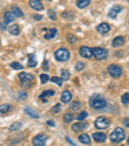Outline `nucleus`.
<instances>
[{"mask_svg": "<svg viewBox=\"0 0 129 146\" xmlns=\"http://www.w3.org/2000/svg\"><path fill=\"white\" fill-rule=\"evenodd\" d=\"M89 105H91V108L96 109V110H102L107 106V101L102 94H93L89 100Z\"/></svg>", "mask_w": 129, "mask_h": 146, "instance_id": "nucleus-1", "label": "nucleus"}, {"mask_svg": "<svg viewBox=\"0 0 129 146\" xmlns=\"http://www.w3.org/2000/svg\"><path fill=\"white\" fill-rule=\"evenodd\" d=\"M124 138H125V132H124V129L120 127L115 128L110 135V140L112 141V142H121Z\"/></svg>", "mask_w": 129, "mask_h": 146, "instance_id": "nucleus-2", "label": "nucleus"}, {"mask_svg": "<svg viewBox=\"0 0 129 146\" xmlns=\"http://www.w3.org/2000/svg\"><path fill=\"white\" fill-rule=\"evenodd\" d=\"M54 57H56V60L57 61L63 62V61H67L70 58V52L66 49V48H60V49L56 50Z\"/></svg>", "mask_w": 129, "mask_h": 146, "instance_id": "nucleus-3", "label": "nucleus"}, {"mask_svg": "<svg viewBox=\"0 0 129 146\" xmlns=\"http://www.w3.org/2000/svg\"><path fill=\"white\" fill-rule=\"evenodd\" d=\"M92 54H93L97 60H106L107 56H108V52H107L105 48L96 47V48H92Z\"/></svg>", "mask_w": 129, "mask_h": 146, "instance_id": "nucleus-4", "label": "nucleus"}, {"mask_svg": "<svg viewBox=\"0 0 129 146\" xmlns=\"http://www.w3.org/2000/svg\"><path fill=\"white\" fill-rule=\"evenodd\" d=\"M107 71H108V74H110L112 78H115V79L120 78L121 74H123L121 67L118 66V65H110V66H108V69H107Z\"/></svg>", "mask_w": 129, "mask_h": 146, "instance_id": "nucleus-5", "label": "nucleus"}, {"mask_svg": "<svg viewBox=\"0 0 129 146\" xmlns=\"http://www.w3.org/2000/svg\"><path fill=\"white\" fill-rule=\"evenodd\" d=\"M47 140H48V136L41 133V135H38L36 137H34L32 143H34V146H44Z\"/></svg>", "mask_w": 129, "mask_h": 146, "instance_id": "nucleus-6", "label": "nucleus"}, {"mask_svg": "<svg viewBox=\"0 0 129 146\" xmlns=\"http://www.w3.org/2000/svg\"><path fill=\"white\" fill-rule=\"evenodd\" d=\"M94 125H96L98 129H105V128H107L110 124H108V120H107L106 118H103V116H99V118L96 119V123H94Z\"/></svg>", "mask_w": 129, "mask_h": 146, "instance_id": "nucleus-7", "label": "nucleus"}, {"mask_svg": "<svg viewBox=\"0 0 129 146\" xmlns=\"http://www.w3.org/2000/svg\"><path fill=\"white\" fill-rule=\"evenodd\" d=\"M79 53H80V56L84 58H91L92 56H93L92 54V48H88V47H85V45H83V47L80 48Z\"/></svg>", "mask_w": 129, "mask_h": 146, "instance_id": "nucleus-8", "label": "nucleus"}, {"mask_svg": "<svg viewBox=\"0 0 129 146\" xmlns=\"http://www.w3.org/2000/svg\"><path fill=\"white\" fill-rule=\"evenodd\" d=\"M121 9H123V8H121L120 5H114L112 8L108 11V17H110V18H116V17H118V14L121 12Z\"/></svg>", "mask_w": 129, "mask_h": 146, "instance_id": "nucleus-9", "label": "nucleus"}, {"mask_svg": "<svg viewBox=\"0 0 129 146\" xmlns=\"http://www.w3.org/2000/svg\"><path fill=\"white\" fill-rule=\"evenodd\" d=\"M19 80L22 83H31L34 80V76L28 72H21L19 74Z\"/></svg>", "mask_w": 129, "mask_h": 146, "instance_id": "nucleus-10", "label": "nucleus"}, {"mask_svg": "<svg viewBox=\"0 0 129 146\" xmlns=\"http://www.w3.org/2000/svg\"><path fill=\"white\" fill-rule=\"evenodd\" d=\"M92 137H93V140L96 141V142H105V141H106V135L102 132H94L93 135H92Z\"/></svg>", "mask_w": 129, "mask_h": 146, "instance_id": "nucleus-11", "label": "nucleus"}, {"mask_svg": "<svg viewBox=\"0 0 129 146\" xmlns=\"http://www.w3.org/2000/svg\"><path fill=\"white\" fill-rule=\"evenodd\" d=\"M97 31H98L99 34H102V35H106L108 31H110V26L107 25V23H99L98 26H97Z\"/></svg>", "mask_w": 129, "mask_h": 146, "instance_id": "nucleus-12", "label": "nucleus"}, {"mask_svg": "<svg viewBox=\"0 0 129 146\" xmlns=\"http://www.w3.org/2000/svg\"><path fill=\"white\" fill-rule=\"evenodd\" d=\"M28 3H30V7L35 11H41L43 9V4H41L40 0H28Z\"/></svg>", "mask_w": 129, "mask_h": 146, "instance_id": "nucleus-13", "label": "nucleus"}, {"mask_svg": "<svg viewBox=\"0 0 129 146\" xmlns=\"http://www.w3.org/2000/svg\"><path fill=\"white\" fill-rule=\"evenodd\" d=\"M124 43H125V39H124L123 36H116V38L112 40V47H115V48L121 47Z\"/></svg>", "mask_w": 129, "mask_h": 146, "instance_id": "nucleus-14", "label": "nucleus"}, {"mask_svg": "<svg viewBox=\"0 0 129 146\" xmlns=\"http://www.w3.org/2000/svg\"><path fill=\"white\" fill-rule=\"evenodd\" d=\"M71 98H72V93H71V92H69V91H65L62 93V96H61V101L65 102V104L70 102V101H71Z\"/></svg>", "mask_w": 129, "mask_h": 146, "instance_id": "nucleus-15", "label": "nucleus"}, {"mask_svg": "<svg viewBox=\"0 0 129 146\" xmlns=\"http://www.w3.org/2000/svg\"><path fill=\"white\" fill-rule=\"evenodd\" d=\"M36 64H38V61H36V56L34 54V53H30V54H28V64H27V66L28 67H35Z\"/></svg>", "mask_w": 129, "mask_h": 146, "instance_id": "nucleus-16", "label": "nucleus"}, {"mask_svg": "<svg viewBox=\"0 0 129 146\" xmlns=\"http://www.w3.org/2000/svg\"><path fill=\"white\" fill-rule=\"evenodd\" d=\"M14 18H16V17L13 16V13H12V12H5V13H4V23H11L12 21H14Z\"/></svg>", "mask_w": 129, "mask_h": 146, "instance_id": "nucleus-17", "label": "nucleus"}, {"mask_svg": "<svg viewBox=\"0 0 129 146\" xmlns=\"http://www.w3.org/2000/svg\"><path fill=\"white\" fill-rule=\"evenodd\" d=\"M85 128H88V124H85V123H83V124H72V131L74 132H80L81 129H85Z\"/></svg>", "mask_w": 129, "mask_h": 146, "instance_id": "nucleus-18", "label": "nucleus"}, {"mask_svg": "<svg viewBox=\"0 0 129 146\" xmlns=\"http://www.w3.org/2000/svg\"><path fill=\"white\" fill-rule=\"evenodd\" d=\"M56 35H57V29H50V30H48L47 34H44V38L47 39V40H49V39L54 38Z\"/></svg>", "mask_w": 129, "mask_h": 146, "instance_id": "nucleus-19", "label": "nucleus"}, {"mask_svg": "<svg viewBox=\"0 0 129 146\" xmlns=\"http://www.w3.org/2000/svg\"><path fill=\"white\" fill-rule=\"evenodd\" d=\"M89 4H91V0H77V1H76L77 8H80V9L87 8Z\"/></svg>", "mask_w": 129, "mask_h": 146, "instance_id": "nucleus-20", "label": "nucleus"}, {"mask_svg": "<svg viewBox=\"0 0 129 146\" xmlns=\"http://www.w3.org/2000/svg\"><path fill=\"white\" fill-rule=\"evenodd\" d=\"M79 141L83 143H85V145H89L91 143V137H89L88 135H85V133H83V135L79 136Z\"/></svg>", "mask_w": 129, "mask_h": 146, "instance_id": "nucleus-21", "label": "nucleus"}, {"mask_svg": "<svg viewBox=\"0 0 129 146\" xmlns=\"http://www.w3.org/2000/svg\"><path fill=\"white\" fill-rule=\"evenodd\" d=\"M12 13H13V16L17 17V18H21V17H23L22 11H21L18 7H13V8H12Z\"/></svg>", "mask_w": 129, "mask_h": 146, "instance_id": "nucleus-22", "label": "nucleus"}, {"mask_svg": "<svg viewBox=\"0 0 129 146\" xmlns=\"http://www.w3.org/2000/svg\"><path fill=\"white\" fill-rule=\"evenodd\" d=\"M54 96V91L53 89H49V91H44L43 93L40 94V98L43 100V101H45V97H52Z\"/></svg>", "mask_w": 129, "mask_h": 146, "instance_id": "nucleus-23", "label": "nucleus"}, {"mask_svg": "<svg viewBox=\"0 0 129 146\" xmlns=\"http://www.w3.org/2000/svg\"><path fill=\"white\" fill-rule=\"evenodd\" d=\"M25 113L27 114V115H30L31 118H39V114H38V111L32 110V109H31V108H26V109H25Z\"/></svg>", "mask_w": 129, "mask_h": 146, "instance_id": "nucleus-24", "label": "nucleus"}, {"mask_svg": "<svg viewBox=\"0 0 129 146\" xmlns=\"http://www.w3.org/2000/svg\"><path fill=\"white\" fill-rule=\"evenodd\" d=\"M9 33L12 34V35H18L19 34V26L18 25H13L9 27Z\"/></svg>", "mask_w": 129, "mask_h": 146, "instance_id": "nucleus-25", "label": "nucleus"}, {"mask_svg": "<svg viewBox=\"0 0 129 146\" xmlns=\"http://www.w3.org/2000/svg\"><path fill=\"white\" fill-rule=\"evenodd\" d=\"M22 127V123H21V121H17V123H13L11 125V128H9V129L12 131V132H14V131H17V129H19V128Z\"/></svg>", "mask_w": 129, "mask_h": 146, "instance_id": "nucleus-26", "label": "nucleus"}, {"mask_svg": "<svg viewBox=\"0 0 129 146\" xmlns=\"http://www.w3.org/2000/svg\"><path fill=\"white\" fill-rule=\"evenodd\" d=\"M121 104L123 105H129V93H124L123 96H121Z\"/></svg>", "mask_w": 129, "mask_h": 146, "instance_id": "nucleus-27", "label": "nucleus"}, {"mask_svg": "<svg viewBox=\"0 0 129 146\" xmlns=\"http://www.w3.org/2000/svg\"><path fill=\"white\" fill-rule=\"evenodd\" d=\"M87 116H88V113H87V111H81V113L77 114V120L81 121V120H84Z\"/></svg>", "mask_w": 129, "mask_h": 146, "instance_id": "nucleus-28", "label": "nucleus"}, {"mask_svg": "<svg viewBox=\"0 0 129 146\" xmlns=\"http://www.w3.org/2000/svg\"><path fill=\"white\" fill-rule=\"evenodd\" d=\"M9 110H11V106L9 105H1L0 106V113L1 114H7Z\"/></svg>", "mask_w": 129, "mask_h": 146, "instance_id": "nucleus-29", "label": "nucleus"}, {"mask_svg": "<svg viewBox=\"0 0 129 146\" xmlns=\"http://www.w3.org/2000/svg\"><path fill=\"white\" fill-rule=\"evenodd\" d=\"M72 119H74L72 114H65V115H63V121H65V123H70Z\"/></svg>", "mask_w": 129, "mask_h": 146, "instance_id": "nucleus-30", "label": "nucleus"}, {"mask_svg": "<svg viewBox=\"0 0 129 146\" xmlns=\"http://www.w3.org/2000/svg\"><path fill=\"white\" fill-rule=\"evenodd\" d=\"M80 108H81V104H80V102L75 101L71 104V110H79Z\"/></svg>", "mask_w": 129, "mask_h": 146, "instance_id": "nucleus-31", "label": "nucleus"}, {"mask_svg": "<svg viewBox=\"0 0 129 146\" xmlns=\"http://www.w3.org/2000/svg\"><path fill=\"white\" fill-rule=\"evenodd\" d=\"M61 76H62V79L67 80V79H70V72L67 71V70H62V71H61Z\"/></svg>", "mask_w": 129, "mask_h": 146, "instance_id": "nucleus-32", "label": "nucleus"}, {"mask_svg": "<svg viewBox=\"0 0 129 146\" xmlns=\"http://www.w3.org/2000/svg\"><path fill=\"white\" fill-rule=\"evenodd\" d=\"M48 80H49V76H48L47 74H41V75H40V82H41V84H45V83H48Z\"/></svg>", "mask_w": 129, "mask_h": 146, "instance_id": "nucleus-33", "label": "nucleus"}, {"mask_svg": "<svg viewBox=\"0 0 129 146\" xmlns=\"http://www.w3.org/2000/svg\"><path fill=\"white\" fill-rule=\"evenodd\" d=\"M60 111H61V105H60V104H57V105H54L52 108L50 113H52V114H57V113H60Z\"/></svg>", "mask_w": 129, "mask_h": 146, "instance_id": "nucleus-34", "label": "nucleus"}, {"mask_svg": "<svg viewBox=\"0 0 129 146\" xmlns=\"http://www.w3.org/2000/svg\"><path fill=\"white\" fill-rule=\"evenodd\" d=\"M52 82H53V83H56V84H57L58 87H61V86H62V79H61V78L53 76V78H52Z\"/></svg>", "mask_w": 129, "mask_h": 146, "instance_id": "nucleus-35", "label": "nucleus"}, {"mask_svg": "<svg viewBox=\"0 0 129 146\" xmlns=\"http://www.w3.org/2000/svg\"><path fill=\"white\" fill-rule=\"evenodd\" d=\"M66 39H67V41H70V43H71V44H74L75 41L77 40V39H76V36H75V35H71V34H69Z\"/></svg>", "mask_w": 129, "mask_h": 146, "instance_id": "nucleus-36", "label": "nucleus"}, {"mask_svg": "<svg viewBox=\"0 0 129 146\" xmlns=\"http://www.w3.org/2000/svg\"><path fill=\"white\" fill-rule=\"evenodd\" d=\"M11 66L13 67V69H16V70H22V65L18 64V62H12Z\"/></svg>", "mask_w": 129, "mask_h": 146, "instance_id": "nucleus-37", "label": "nucleus"}, {"mask_svg": "<svg viewBox=\"0 0 129 146\" xmlns=\"http://www.w3.org/2000/svg\"><path fill=\"white\" fill-rule=\"evenodd\" d=\"M75 69H76V71H81V70L84 69V62H77V64L75 65Z\"/></svg>", "mask_w": 129, "mask_h": 146, "instance_id": "nucleus-38", "label": "nucleus"}, {"mask_svg": "<svg viewBox=\"0 0 129 146\" xmlns=\"http://www.w3.org/2000/svg\"><path fill=\"white\" fill-rule=\"evenodd\" d=\"M19 97H21L22 100L27 98V93H25V92H19Z\"/></svg>", "mask_w": 129, "mask_h": 146, "instance_id": "nucleus-39", "label": "nucleus"}, {"mask_svg": "<svg viewBox=\"0 0 129 146\" xmlns=\"http://www.w3.org/2000/svg\"><path fill=\"white\" fill-rule=\"evenodd\" d=\"M123 123H124V125H125V127H129V118H125V119H124Z\"/></svg>", "mask_w": 129, "mask_h": 146, "instance_id": "nucleus-40", "label": "nucleus"}, {"mask_svg": "<svg viewBox=\"0 0 129 146\" xmlns=\"http://www.w3.org/2000/svg\"><path fill=\"white\" fill-rule=\"evenodd\" d=\"M49 17H50V18H52V19H54V18H56V14H54V12H53L52 9H50V11H49Z\"/></svg>", "mask_w": 129, "mask_h": 146, "instance_id": "nucleus-41", "label": "nucleus"}, {"mask_svg": "<svg viewBox=\"0 0 129 146\" xmlns=\"http://www.w3.org/2000/svg\"><path fill=\"white\" fill-rule=\"evenodd\" d=\"M47 124L49 125V127H54V121H53V120H48Z\"/></svg>", "mask_w": 129, "mask_h": 146, "instance_id": "nucleus-42", "label": "nucleus"}, {"mask_svg": "<svg viewBox=\"0 0 129 146\" xmlns=\"http://www.w3.org/2000/svg\"><path fill=\"white\" fill-rule=\"evenodd\" d=\"M48 67H49V64H48V61H45V64L43 65V69H44V70H48Z\"/></svg>", "mask_w": 129, "mask_h": 146, "instance_id": "nucleus-43", "label": "nucleus"}, {"mask_svg": "<svg viewBox=\"0 0 129 146\" xmlns=\"http://www.w3.org/2000/svg\"><path fill=\"white\" fill-rule=\"evenodd\" d=\"M34 18L39 21V19H41V16H40V14H35V16H34Z\"/></svg>", "mask_w": 129, "mask_h": 146, "instance_id": "nucleus-44", "label": "nucleus"}, {"mask_svg": "<svg viewBox=\"0 0 129 146\" xmlns=\"http://www.w3.org/2000/svg\"><path fill=\"white\" fill-rule=\"evenodd\" d=\"M126 142H128V145H129V137H128V140H126Z\"/></svg>", "mask_w": 129, "mask_h": 146, "instance_id": "nucleus-45", "label": "nucleus"}, {"mask_svg": "<svg viewBox=\"0 0 129 146\" xmlns=\"http://www.w3.org/2000/svg\"><path fill=\"white\" fill-rule=\"evenodd\" d=\"M48 1H52V0H48Z\"/></svg>", "mask_w": 129, "mask_h": 146, "instance_id": "nucleus-46", "label": "nucleus"}, {"mask_svg": "<svg viewBox=\"0 0 129 146\" xmlns=\"http://www.w3.org/2000/svg\"><path fill=\"white\" fill-rule=\"evenodd\" d=\"M126 1H128V3H129V0H126Z\"/></svg>", "mask_w": 129, "mask_h": 146, "instance_id": "nucleus-47", "label": "nucleus"}, {"mask_svg": "<svg viewBox=\"0 0 129 146\" xmlns=\"http://www.w3.org/2000/svg\"><path fill=\"white\" fill-rule=\"evenodd\" d=\"M128 21H129V17H128Z\"/></svg>", "mask_w": 129, "mask_h": 146, "instance_id": "nucleus-48", "label": "nucleus"}]
</instances>
